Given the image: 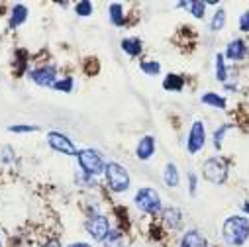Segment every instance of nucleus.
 Instances as JSON below:
<instances>
[{
  "instance_id": "1",
  "label": "nucleus",
  "mask_w": 249,
  "mask_h": 247,
  "mask_svg": "<svg viewBox=\"0 0 249 247\" xmlns=\"http://www.w3.org/2000/svg\"><path fill=\"white\" fill-rule=\"evenodd\" d=\"M224 241L231 247H241L249 239V220L243 216H230L222 226Z\"/></svg>"
},
{
  "instance_id": "2",
  "label": "nucleus",
  "mask_w": 249,
  "mask_h": 247,
  "mask_svg": "<svg viewBox=\"0 0 249 247\" xmlns=\"http://www.w3.org/2000/svg\"><path fill=\"white\" fill-rule=\"evenodd\" d=\"M104 175H106V182H108V187H110V191H114V193H126L128 189H130V173L124 169L120 163H106V171H104Z\"/></svg>"
},
{
  "instance_id": "3",
  "label": "nucleus",
  "mask_w": 249,
  "mask_h": 247,
  "mask_svg": "<svg viewBox=\"0 0 249 247\" xmlns=\"http://www.w3.org/2000/svg\"><path fill=\"white\" fill-rule=\"evenodd\" d=\"M77 159H79V165H81L85 175L96 176V175L106 171V161L96 149H81L77 153Z\"/></svg>"
},
{
  "instance_id": "4",
  "label": "nucleus",
  "mask_w": 249,
  "mask_h": 247,
  "mask_svg": "<svg viewBox=\"0 0 249 247\" xmlns=\"http://www.w3.org/2000/svg\"><path fill=\"white\" fill-rule=\"evenodd\" d=\"M228 163L220 157H210L202 165V176L212 184H224L228 180Z\"/></svg>"
},
{
  "instance_id": "5",
  "label": "nucleus",
  "mask_w": 249,
  "mask_h": 247,
  "mask_svg": "<svg viewBox=\"0 0 249 247\" xmlns=\"http://www.w3.org/2000/svg\"><path fill=\"white\" fill-rule=\"evenodd\" d=\"M134 202H136V206H138L142 212H145V214H159V212L163 210L159 193H157L155 189H149V187L140 189V191L136 193Z\"/></svg>"
},
{
  "instance_id": "6",
  "label": "nucleus",
  "mask_w": 249,
  "mask_h": 247,
  "mask_svg": "<svg viewBox=\"0 0 249 247\" xmlns=\"http://www.w3.org/2000/svg\"><path fill=\"white\" fill-rule=\"evenodd\" d=\"M206 143V128L200 120H196L193 126H191V132H189V138H186V149H189L191 155H196Z\"/></svg>"
},
{
  "instance_id": "7",
  "label": "nucleus",
  "mask_w": 249,
  "mask_h": 247,
  "mask_svg": "<svg viewBox=\"0 0 249 247\" xmlns=\"http://www.w3.org/2000/svg\"><path fill=\"white\" fill-rule=\"evenodd\" d=\"M87 231H89V235H90L92 239H96V241L106 239L108 233H110V222H108V218H106L104 214H94V216H90V218L87 220Z\"/></svg>"
},
{
  "instance_id": "8",
  "label": "nucleus",
  "mask_w": 249,
  "mask_h": 247,
  "mask_svg": "<svg viewBox=\"0 0 249 247\" xmlns=\"http://www.w3.org/2000/svg\"><path fill=\"white\" fill-rule=\"evenodd\" d=\"M47 143L57 153H63V155H77L79 153L75 143L65 134H61V132H49L47 134Z\"/></svg>"
},
{
  "instance_id": "9",
  "label": "nucleus",
  "mask_w": 249,
  "mask_h": 247,
  "mask_svg": "<svg viewBox=\"0 0 249 247\" xmlns=\"http://www.w3.org/2000/svg\"><path fill=\"white\" fill-rule=\"evenodd\" d=\"M30 77H32V81H34L36 85H39V87H51V88H53V85L57 83V81H55V79H57V69H55L53 65H43V67L34 69V71L30 73Z\"/></svg>"
},
{
  "instance_id": "10",
  "label": "nucleus",
  "mask_w": 249,
  "mask_h": 247,
  "mask_svg": "<svg viewBox=\"0 0 249 247\" xmlns=\"http://www.w3.org/2000/svg\"><path fill=\"white\" fill-rule=\"evenodd\" d=\"M153 153H155V138H153V136H143V138L140 140L138 147H136L138 159H140V161H147V159L153 157Z\"/></svg>"
},
{
  "instance_id": "11",
  "label": "nucleus",
  "mask_w": 249,
  "mask_h": 247,
  "mask_svg": "<svg viewBox=\"0 0 249 247\" xmlns=\"http://www.w3.org/2000/svg\"><path fill=\"white\" fill-rule=\"evenodd\" d=\"M247 55V45L243 39H231L226 47V57L230 61H241Z\"/></svg>"
},
{
  "instance_id": "12",
  "label": "nucleus",
  "mask_w": 249,
  "mask_h": 247,
  "mask_svg": "<svg viewBox=\"0 0 249 247\" xmlns=\"http://www.w3.org/2000/svg\"><path fill=\"white\" fill-rule=\"evenodd\" d=\"M161 216H163V222L167 224L169 229H178L182 226V214L178 208L175 206H169V208H163L161 210Z\"/></svg>"
},
{
  "instance_id": "13",
  "label": "nucleus",
  "mask_w": 249,
  "mask_h": 247,
  "mask_svg": "<svg viewBox=\"0 0 249 247\" xmlns=\"http://www.w3.org/2000/svg\"><path fill=\"white\" fill-rule=\"evenodd\" d=\"M180 247H208V243L198 229H189L180 239Z\"/></svg>"
},
{
  "instance_id": "14",
  "label": "nucleus",
  "mask_w": 249,
  "mask_h": 247,
  "mask_svg": "<svg viewBox=\"0 0 249 247\" xmlns=\"http://www.w3.org/2000/svg\"><path fill=\"white\" fill-rule=\"evenodd\" d=\"M26 20H28V8H26L24 4H16V6L12 8V12H10V22H8V26H10V28H18V26H22Z\"/></svg>"
},
{
  "instance_id": "15",
  "label": "nucleus",
  "mask_w": 249,
  "mask_h": 247,
  "mask_svg": "<svg viewBox=\"0 0 249 247\" xmlns=\"http://www.w3.org/2000/svg\"><path fill=\"white\" fill-rule=\"evenodd\" d=\"M184 87V77L182 75H177V73H169L163 81V88L165 90H173V92H178L182 90Z\"/></svg>"
},
{
  "instance_id": "16",
  "label": "nucleus",
  "mask_w": 249,
  "mask_h": 247,
  "mask_svg": "<svg viewBox=\"0 0 249 247\" xmlns=\"http://www.w3.org/2000/svg\"><path fill=\"white\" fill-rule=\"evenodd\" d=\"M108 14H110V22L116 26V28H122L126 24V18H124V6L118 4V2H112L108 6Z\"/></svg>"
},
{
  "instance_id": "17",
  "label": "nucleus",
  "mask_w": 249,
  "mask_h": 247,
  "mask_svg": "<svg viewBox=\"0 0 249 247\" xmlns=\"http://www.w3.org/2000/svg\"><path fill=\"white\" fill-rule=\"evenodd\" d=\"M122 49L124 53H128L130 57H138L142 53V41L138 37H126V39H122Z\"/></svg>"
},
{
  "instance_id": "18",
  "label": "nucleus",
  "mask_w": 249,
  "mask_h": 247,
  "mask_svg": "<svg viewBox=\"0 0 249 247\" xmlns=\"http://www.w3.org/2000/svg\"><path fill=\"white\" fill-rule=\"evenodd\" d=\"M163 180H165L167 187H171V189L178 187V171H177V165H175V163H167V165H165Z\"/></svg>"
},
{
  "instance_id": "19",
  "label": "nucleus",
  "mask_w": 249,
  "mask_h": 247,
  "mask_svg": "<svg viewBox=\"0 0 249 247\" xmlns=\"http://www.w3.org/2000/svg\"><path fill=\"white\" fill-rule=\"evenodd\" d=\"M178 6L182 8H189V12L195 16V18H204L206 14V2H200V0H191V2H178Z\"/></svg>"
},
{
  "instance_id": "20",
  "label": "nucleus",
  "mask_w": 249,
  "mask_h": 247,
  "mask_svg": "<svg viewBox=\"0 0 249 247\" xmlns=\"http://www.w3.org/2000/svg\"><path fill=\"white\" fill-rule=\"evenodd\" d=\"M200 100H202V104H208L212 108H220V110L226 108V98L224 96H218L216 92H206V94H202Z\"/></svg>"
},
{
  "instance_id": "21",
  "label": "nucleus",
  "mask_w": 249,
  "mask_h": 247,
  "mask_svg": "<svg viewBox=\"0 0 249 247\" xmlns=\"http://www.w3.org/2000/svg\"><path fill=\"white\" fill-rule=\"evenodd\" d=\"M216 79L220 83H226L228 79V69H226V55L218 53L216 55Z\"/></svg>"
},
{
  "instance_id": "22",
  "label": "nucleus",
  "mask_w": 249,
  "mask_h": 247,
  "mask_svg": "<svg viewBox=\"0 0 249 247\" xmlns=\"http://www.w3.org/2000/svg\"><path fill=\"white\" fill-rule=\"evenodd\" d=\"M224 26H226V10L218 8V10L214 12L212 22H210V30H212V32H220Z\"/></svg>"
},
{
  "instance_id": "23",
  "label": "nucleus",
  "mask_w": 249,
  "mask_h": 247,
  "mask_svg": "<svg viewBox=\"0 0 249 247\" xmlns=\"http://www.w3.org/2000/svg\"><path fill=\"white\" fill-rule=\"evenodd\" d=\"M140 67H142V71H143L145 75H149V77H153V75H159V71H161V65L157 63L155 59H153V61H142V63H140Z\"/></svg>"
},
{
  "instance_id": "24",
  "label": "nucleus",
  "mask_w": 249,
  "mask_h": 247,
  "mask_svg": "<svg viewBox=\"0 0 249 247\" xmlns=\"http://www.w3.org/2000/svg\"><path fill=\"white\" fill-rule=\"evenodd\" d=\"M92 10H94V6H92V2H89V0H81V2L75 4L77 16H83V18H85V16H90Z\"/></svg>"
},
{
  "instance_id": "25",
  "label": "nucleus",
  "mask_w": 249,
  "mask_h": 247,
  "mask_svg": "<svg viewBox=\"0 0 249 247\" xmlns=\"http://www.w3.org/2000/svg\"><path fill=\"white\" fill-rule=\"evenodd\" d=\"M231 126H230V124H224V126H220L216 132H214V147L220 151L222 149V141H224V138H226V132L230 130Z\"/></svg>"
},
{
  "instance_id": "26",
  "label": "nucleus",
  "mask_w": 249,
  "mask_h": 247,
  "mask_svg": "<svg viewBox=\"0 0 249 247\" xmlns=\"http://www.w3.org/2000/svg\"><path fill=\"white\" fill-rule=\"evenodd\" d=\"M73 85H75L73 77H65V79L57 81V83L53 85V88H55V90H61V92H71V90H73Z\"/></svg>"
},
{
  "instance_id": "27",
  "label": "nucleus",
  "mask_w": 249,
  "mask_h": 247,
  "mask_svg": "<svg viewBox=\"0 0 249 247\" xmlns=\"http://www.w3.org/2000/svg\"><path fill=\"white\" fill-rule=\"evenodd\" d=\"M8 132H14V134H30V132H37V126H8Z\"/></svg>"
},
{
  "instance_id": "28",
  "label": "nucleus",
  "mask_w": 249,
  "mask_h": 247,
  "mask_svg": "<svg viewBox=\"0 0 249 247\" xmlns=\"http://www.w3.org/2000/svg\"><path fill=\"white\" fill-rule=\"evenodd\" d=\"M196 187H198V176L195 173H189V193H191V196L196 194Z\"/></svg>"
},
{
  "instance_id": "29",
  "label": "nucleus",
  "mask_w": 249,
  "mask_h": 247,
  "mask_svg": "<svg viewBox=\"0 0 249 247\" xmlns=\"http://www.w3.org/2000/svg\"><path fill=\"white\" fill-rule=\"evenodd\" d=\"M239 30L241 32H249V10H245L239 16Z\"/></svg>"
},
{
  "instance_id": "30",
  "label": "nucleus",
  "mask_w": 249,
  "mask_h": 247,
  "mask_svg": "<svg viewBox=\"0 0 249 247\" xmlns=\"http://www.w3.org/2000/svg\"><path fill=\"white\" fill-rule=\"evenodd\" d=\"M43 247H61V245H59V241H57V239H51V241H47Z\"/></svg>"
},
{
  "instance_id": "31",
  "label": "nucleus",
  "mask_w": 249,
  "mask_h": 247,
  "mask_svg": "<svg viewBox=\"0 0 249 247\" xmlns=\"http://www.w3.org/2000/svg\"><path fill=\"white\" fill-rule=\"evenodd\" d=\"M67 247H92V245H89V243H85V241H79V243H71V245H67Z\"/></svg>"
},
{
  "instance_id": "32",
  "label": "nucleus",
  "mask_w": 249,
  "mask_h": 247,
  "mask_svg": "<svg viewBox=\"0 0 249 247\" xmlns=\"http://www.w3.org/2000/svg\"><path fill=\"white\" fill-rule=\"evenodd\" d=\"M243 212H247V214H249V202H243Z\"/></svg>"
},
{
  "instance_id": "33",
  "label": "nucleus",
  "mask_w": 249,
  "mask_h": 247,
  "mask_svg": "<svg viewBox=\"0 0 249 247\" xmlns=\"http://www.w3.org/2000/svg\"><path fill=\"white\" fill-rule=\"evenodd\" d=\"M0 247H2V239H0Z\"/></svg>"
}]
</instances>
